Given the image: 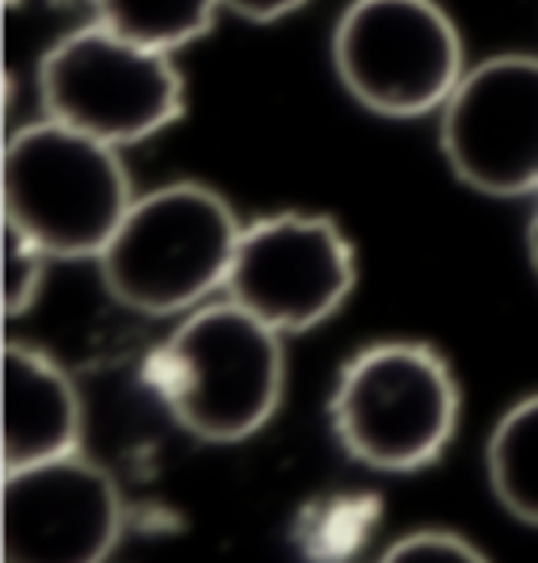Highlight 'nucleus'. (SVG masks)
I'll return each instance as SVG.
<instances>
[{"label": "nucleus", "mask_w": 538, "mask_h": 563, "mask_svg": "<svg viewBox=\"0 0 538 563\" xmlns=\"http://www.w3.org/2000/svg\"><path fill=\"white\" fill-rule=\"evenodd\" d=\"M164 412L207 446H235L274 421L286 391L282 332L223 299L186 311L147 366Z\"/></svg>", "instance_id": "nucleus-1"}, {"label": "nucleus", "mask_w": 538, "mask_h": 563, "mask_svg": "<svg viewBox=\"0 0 538 563\" xmlns=\"http://www.w3.org/2000/svg\"><path fill=\"white\" fill-rule=\"evenodd\" d=\"M244 223L211 186L147 189L97 257L110 299L140 316H182L223 290Z\"/></svg>", "instance_id": "nucleus-2"}, {"label": "nucleus", "mask_w": 538, "mask_h": 563, "mask_svg": "<svg viewBox=\"0 0 538 563\" xmlns=\"http://www.w3.org/2000/svg\"><path fill=\"white\" fill-rule=\"evenodd\" d=\"M459 383L425 341H378L341 366L328 421L353 463L408 475L438 463L459 433Z\"/></svg>", "instance_id": "nucleus-3"}, {"label": "nucleus", "mask_w": 538, "mask_h": 563, "mask_svg": "<svg viewBox=\"0 0 538 563\" xmlns=\"http://www.w3.org/2000/svg\"><path fill=\"white\" fill-rule=\"evenodd\" d=\"M131 202V177L114 143L43 118L4 147V223L51 261H97Z\"/></svg>", "instance_id": "nucleus-4"}, {"label": "nucleus", "mask_w": 538, "mask_h": 563, "mask_svg": "<svg viewBox=\"0 0 538 563\" xmlns=\"http://www.w3.org/2000/svg\"><path fill=\"white\" fill-rule=\"evenodd\" d=\"M47 118L101 143H143L186 114V80L168 51L131 43L101 22L64 34L39 64Z\"/></svg>", "instance_id": "nucleus-5"}, {"label": "nucleus", "mask_w": 538, "mask_h": 563, "mask_svg": "<svg viewBox=\"0 0 538 563\" xmlns=\"http://www.w3.org/2000/svg\"><path fill=\"white\" fill-rule=\"evenodd\" d=\"M332 68L362 110L425 118L442 114L468 59L438 0H353L332 30Z\"/></svg>", "instance_id": "nucleus-6"}, {"label": "nucleus", "mask_w": 538, "mask_h": 563, "mask_svg": "<svg viewBox=\"0 0 538 563\" xmlns=\"http://www.w3.org/2000/svg\"><path fill=\"white\" fill-rule=\"evenodd\" d=\"M358 282L350 235L328 214L282 211L244 223L223 295L282 336L320 329Z\"/></svg>", "instance_id": "nucleus-7"}, {"label": "nucleus", "mask_w": 538, "mask_h": 563, "mask_svg": "<svg viewBox=\"0 0 538 563\" xmlns=\"http://www.w3.org/2000/svg\"><path fill=\"white\" fill-rule=\"evenodd\" d=\"M442 156L484 198L538 194V55H488L442 106Z\"/></svg>", "instance_id": "nucleus-8"}, {"label": "nucleus", "mask_w": 538, "mask_h": 563, "mask_svg": "<svg viewBox=\"0 0 538 563\" xmlns=\"http://www.w3.org/2000/svg\"><path fill=\"white\" fill-rule=\"evenodd\" d=\"M122 539L114 475L80 450L39 467L4 471V563H106Z\"/></svg>", "instance_id": "nucleus-9"}, {"label": "nucleus", "mask_w": 538, "mask_h": 563, "mask_svg": "<svg viewBox=\"0 0 538 563\" xmlns=\"http://www.w3.org/2000/svg\"><path fill=\"white\" fill-rule=\"evenodd\" d=\"M85 438V404L59 362L9 341L4 350V471L39 467L76 454Z\"/></svg>", "instance_id": "nucleus-10"}, {"label": "nucleus", "mask_w": 538, "mask_h": 563, "mask_svg": "<svg viewBox=\"0 0 538 563\" xmlns=\"http://www.w3.org/2000/svg\"><path fill=\"white\" fill-rule=\"evenodd\" d=\"M484 471L496 505L505 514L538 530V391L517 399L492 424L484 446Z\"/></svg>", "instance_id": "nucleus-11"}, {"label": "nucleus", "mask_w": 538, "mask_h": 563, "mask_svg": "<svg viewBox=\"0 0 538 563\" xmlns=\"http://www.w3.org/2000/svg\"><path fill=\"white\" fill-rule=\"evenodd\" d=\"M219 9L223 0H94V22L173 55L211 34Z\"/></svg>", "instance_id": "nucleus-12"}, {"label": "nucleus", "mask_w": 538, "mask_h": 563, "mask_svg": "<svg viewBox=\"0 0 538 563\" xmlns=\"http://www.w3.org/2000/svg\"><path fill=\"white\" fill-rule=\"evenodd\" d=\"M47 261L51 257L39 244H30L18 228L4 223V303H9V316H25L34 307Z\"/></svg>", "instance_id": "nucleus-13"}, {"label": "nucleus", "mask_w": 538, "mask_h": 563, "mask_svg": "<svg viewBox=\"0 0 538 563\" xmlns=\"http://www.w3.org/2000/svg\"><path fill=\"white\" fill-rule=\"evenodd\" d=\"M378 563H488V555L450 530H417L392 542Z\"/></svg>", "instance_id": "nucleus-14"}, {"label": "nucleus", "mask_w": 538, "mask_h": 563, "mask_svg": "<svg viewBox=\"0 0 538 563\" xmlns=\"http://www.w3.org/2000/svg\"><path fill=\"white\" fill-rule=\"evenodd\" d=\"M307 0H223V9L235 13V18H244V22H282V18H290V13H299Z\"/></svg>", "instance_id": "nucleus-15"}, {"label": "nucleus", "mask_w": 538, "mask_h": 563, "mask_svg": "<svg viewBox=\"0 0 538 563\" xmlns=\"http://www.w3.org/2000/svg\"><path fill=\"white\" fill-rule=\"evenodd\" d=\"M526 253H530V269H535V278H538V211H535V219H530V228H526Z\"/></svg>", "instance_id": "nucleus-16"}]
</instances>
